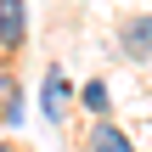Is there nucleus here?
Listing matches in <instances>:
<instances>
[{
  "mask_svg": "<svg viewBox=\"0 0 152 152\" xmlns=\"http://www.w3.org/2000/svg\"><path fill=\"white\" fill-rule=\"evenodd\" d=\"M39 107H45L51 118H62V107H68V79H62V73H45V85H39Z\"/></svg>",
  "mask_w": 152,
  "mask_h": 152,
  "instance_id": "f257e3e1",
  "label": "nucleus"
},
{
  "mask_svg": "<svg viewBox=\"0 0 152 152\" xmlns=\"http://www.w3.org/2000/svg\"><path fill=\"white\" fill-rule=\"evenodd\" d=\"M23 0H0V39L6 45H23Z\"/></svg>",
  "mask_w": 152,
  "mask_h": 152,
  "instance_id": "f03ea898",
  "label": "nucleus"
},
{
  "mask_svg": "<svg viewBox=\"0 0 152 152\" xmlns=\"http://www.w3.org/2000/svg\"><path fill=\"white\" fill-rule=\"evenodd\" d=\"M90 152H135V147H130V135H124L118 124H96V135H90Z\"/></svg>",
  "mask_w": 152,
  "mask_h": 152,
  "instance_id": "7ed1b4c3",
  "label": "nucleus"
},
{
  "mask_svg": "<svg viewBox=\"0 0 152 152\" xmlns=\"http://www.w3.org/2000/svg\"><path fill=\"white\" fill-rule=\"evenodd\" d=\"M124 45H130L135 56H141V51L152 56V17H135V23H124Z\"/></svg>",
  "mask_w": 152,
  "mask_h": 152,
  "instance_id": "20e7f679",
  "label": "nucleus"
},
{
  "mask_svg": "<svg viewBox=\"0 0 152 152\" xmlns=\"http://www.w3.org/2000/svg\"><path fill=\"white\" fill-rule=\"evenodd\" d=\"M0 118H23V96H17V79H0Z\"/></svg>",
  "mask_w": 152,
  "mask_h": 152,
  "instance_id": "39448f33",
  "label": "nucleus"
},
{
  "mask_svg": "<svg viewBox=\"0 0 152 152\" xmlns=\"http://www.w3.org/2000/svg\"><path fill=\"white\" fill-rule=\"evenodd\" d=\"M79 102H85L90 113H107V85H102V79H90V85L79 90Z\"/></svg>",
  "mask_w": 152,
  "mask_h": 152,
  "instance_id": "423d86ee",
  "label": "nucleus"
},
{
  "mask_svg": "<svg viewBox=\"0 0 152 152\" xmlns=\"http://www.w3.org/2000/svg\"><path fill=\"white\" fill-rule=\"evenodd\" d=\"M0 152H11V147H0Z\"/></svg>",
  "mask_w": 152,
  "mask_h": 152,
  "instance_id": "0eeeda50",
  "label": "nucleus"
}]
</instances>
